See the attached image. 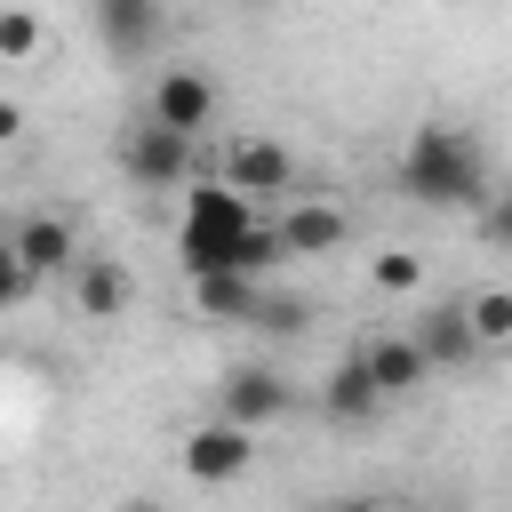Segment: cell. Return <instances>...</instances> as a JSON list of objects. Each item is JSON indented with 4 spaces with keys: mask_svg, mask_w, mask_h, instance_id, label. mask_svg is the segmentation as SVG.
Listing matches in <instances>:
<instances>
[{
    "mask_svg": "<svg viewBox=\"0 0 512 512\" xmlns=\"http://www.w3.org/2000/svg\"><path fill=\"white\" fill-rule=\"evenodd\" d=\"M392 184L416 200V208H440V216H480V200L496 192V168H488V144L456 120H416L400 160H392Z\"/></svg>",
    "mask_w": 512,
    "mask_h": 512,
    "instance_id": "obj_1",
    "label": "cell"
},
{
    "mask_svg": "<svg viewBox=\"0 0 512 512\" xmlns=\"http://www.w3.org/2000/svg\"><path fill=\"white\" fill-rule=\"evenodd\" d=\"M256 216H264V208H256L248 192H232V184H216V176H192V192H184V224H176L184 280H200V272H232V240H240Z\"/></svg>",
    "mask_w": 512,
    "mask_h": 512,
    "instance_id": "obj_2",
    "label": "cell"
},
{
    "mask_svg": "<svg viewBox=\"0 0 512 512\" xmlns=\"http://www.w3.org/2000/svg\"><path fill=\"white\" fill-rule=\"evenodd\" d=\"M120 176L136 192H184L200 176V136H176L160 120H136V128H120Z\"/></svg>",
    "mask_w": 512,
    "mask_h": 512,
    "instance_id": "obj_3",
    "label": "cell"
},
{
    "mask_svg": "<svg viewBox=\"0 0 512 512\" xmlns=\"http://www.w3.org/2000/svg\"><path fill=\"white\" fill-rule=\"evenodd\" d=\"M216 184L248 192L256 208H264V200H296V152H288L280 136H232V144L216 152Z\"/></svg>",
    "mask_w": 512,
    "mask_h": 512,
    "instance_id": "obj_4",
    "label": "cell"
},
{
    "mask_svg": "<svg viewBox=\"0 0 512 512\" xmlns=\"http://www.w3.org/2000/svg\"><path fill=\"white\" fill-rule=\"evenodd\" d=\"M176 464H184V480H200V488H232L240 472H256V432H248V424H224V416H200V424L184 432Z\"/></svg>",
    "mask_w": 512,
    "mask_h": 512,
    "instance_id": "obj_5",
    "label": "cell"
},
{
    "mask_svg": "<svg viewBox=\"0 0 512 512\" xmlns=\"http://www.w3.org/2000/svg\"><path fill=\"white\" fill-rule=\"evenodd\" d=\"M144 120H160V128H176V136H208V128H216V80H208L200 64H168V72H152V88H144Z\"/></svg>",
    "mask_w": 512,
    "mask_h": 512,
    "instance_id": "obj_6",
    "label": "cell"
},
{
    "mask_svg": "<svg viewBox=\"0 0 512 512\" xmlns=\"http://www.w3.org/2000/svg\"><path fill=\"white\" fill-rule=\"evenodd\" d=\"M272 232H280V256H336L352 240V216L320 192H296V200L272 208Z\"/></svg>",
    "mask_w": 512,
    "mask_h": 512,
    "instance_id": "obj_7",
    "label": "cell"
},
{
    "mask_svg": "<svg viewBox=\"0 0 512 512\" xmlns=\"http://www.w3.org/2000/svg\"><path fill=\"white\" fill-rule=\"evenodd\" d=\"M288 376L280 368H264V360H240V368H224V384H216V416L224 424H248V432H264L272 416H288Z\"/></svg>",
    "mask_w": 512,
    "mask_h": 512,
    "instance_id": "obj_8",
    "label": "cell"
},
{
    "mask_svg": "<svg viewBox=\"0 0 512 512\" xmlns=\"http://www.w3.org/2000/svg\"><path fill=\"white\" fill-rule=\"evenodd\" d=\"M8 248L24 256V272H32V280H64V272L80 264V224H72L64 208H32V216H16Z\"/></svg>",
    "mask_w": 512,
    "mask_h": 512,
    "instance_id": "obj_9",
    "label": "cell"
},
{
    "mask_svg": "<svg viewBox=\"0 0 512 512\" xmlns=\"http://www.w3.org/2000/svg\"><path fill=\"white\" fill-rule=\"evenodd\" d=\"M64 288H72V312L80 320H128V304H136V272L120 264V256H80L72 272H64Z\"/></svg>",
    "mask_w": 512,
    "mask_h": 512,
    "instance_id": "obj_10",
    "label": "cell"
},
{
    "mask_svg": "<svg viewBox=\"0 0 512 512\" xmlns=\"http://www.w3.org/2000/svg\"><path fill=\"white\" fill-rule=\"evenodd\" d=\"M360 368H368V384L384 392V408H392V400H416V392L432 384V360L416 352L408 328H400V336H368V344H360Z\"/></svg>",
    "mask_w": 512,
    "mask_h": 512,
    "instance_id": "obj_11",
    "label": "cell"
},
{
    "mask_svg": "<svg viewBox=\"0 0 512 512\" xmlns=\"http://www.w3.org/2000/svg\"><path fill=\"white\" fill-rule=\"evenodd\" d=\"M160 32H168L160 0H96V40H104V56H120V64H144V56L160 48Z\"/></svg>",
    "mask_w": 512,
    "mask_h": 512,
    "instance_id": "obj_12",
    "label": "cell"
},
{
    "mask_svg": "<svg viewBox=\"0 0 512 512\" xmlns=\"http://www.w3.org/2000/svg\"><path fill=\"white\" fill-rule=\"evenodd\" d=\"M456 320H464V336H472V360H504V352H512V288H504V280L456 296Z\"/></svg>",
    "mask_w": 512,
    "mask_h": 512,
    "instance_id": "obj_13",
    "label": "cell"
},
{
    "mask_svg": "<svg viewBox=\"0 0 512 512\" xmlns=\"http://www.w3.org/2000/svg\"><path fill=\"white\" fill-rule=\"evenodd\" d=\"M320 416H328V424H376V416H384V392L368 384L360 352H344V360L328 368V384H320Z\"/></svg>",
    "mask_w": 512,
    "mask_h": 512,
    "instance_id": "obj_14",
    "label": "cell"
},
{
    "mask_svg": "<svg viewBox=\"0 0 512 512\" xmlns=\"http://www.w3.org/2000/svg\"><path fill=\"white\" fill-rule=\"evenodd\" d=\"M256 304H264V280H248V272H200L192 280L200 320H256Z\"/></svg>",
    "mask_w": 512,
    "mask_h": 512,
    "instance_id": "obj_15",
    "label": "cell"
},
{
    "mask_svg": "<svg viewBox=\"0 0 512 512\" xmlns=\"http://www.w3.org/2000/svg\"><path fill=\"white\" fill-rule=\"evenodd\" d=\"M408 336H416V352H424L432 368H464V360H472V336H464L456 304H432V312H424V320H416Z\"/></svg>",
    "mask_w": 512,
    "mask_h": 512,
    "instance_id": "obj_16",
    "label": "cell"
},
{
    "mask_svg": "<svg viewBox=\"0 0 512 512\" xmlns=\"http://www.w3.org/2000/svg\"><path fill=\"white\" fill-rule=\"evenodd\" d=\"M424 272H432V264H424L416 248H384V256H368V288H376V296H416Z\"/></svg>",
    "mask_w": 512,
    "mask_h": 512,
    "instance_id": "obj_17",
    "label": "cell"
},
{
    "mask_svg": "<svg viewBox=\"0 0 512 512\" xmlns=\"http://www.w3.org/2000/svg\"><path fill=\"white\" fill-rule=\"evenodd\" d=\"M40 40H48V24H40V8H24V0H8V8H0V64H32V56H40Z\"/></svg>",
    "mask_w": 512,
    "mask_h": 512,
    "instance_id": "obj_18",
    "label": "cell"
},
{
    "mask_svg": "<svg viewBox=\"0 0 512 512\" xmlns=\"http://www.w3.org/2000/svg\"><path fill=\"white\" fill-rule=\"evenodd\" d=\"M472 224H480V240H488V248H504V256H512V184H496V192L480 200V216H472Z\"/></svg>",
    "mask_w": 512,
    "mask_h": 512,
    "instance_id": "obj_19",
    "label": "cell"
},
{
    "mask_svg": "<svg viewBox=\"0 0 512 512\" xmlns=\"http://www.w3.org/2000/svg\"><path fill=\"white\" fill-rule=\"evenodd\" d=\"M32 288H40V280L24 272V256H16V248H8V232H0V312H16Z\"/></svg>",
    "mask_w": 512,
    "mask_h": 512,
    "instance_id": "obj_20",
    "label": "cell"
},
{
    "mask_svg": "<svg viewBox=\"0 0 512 512\" xmlns=\"http://www.w3.org/2000/svg\"><path fill=\"white\" fill-rule=\"evenodd\" d=\"M248 328H272V336H288V328H304V304H296V296H264Z\"/></svg>",
    "mask_w": 512,
    "mask_h": 512,
    "instance_id": "obj_21",
    "label": "cell"
},
{
    "mask_svg": "<svg viewBox=\"0 0 512 512\" xmlns=\"http://www.w3.org/2000/svg\"><path fill=\"white\" fill-rule=\"evenodd\" d=\"M16 136H24V104H16V96H0V152H8Z\"/></svg>",
    "mask_w": 512,
    "mask_h": 512,
    "instance_id": "obj_22",
    "label": "cell"
},
{
    "mask_svg": "<svg viewBox=\"0 0 512 512\" xmlns=\"http://www.w3.org/2000/svg\"><path fill=\"white\" fill-rule=\"evenodd\" d=\"M328 512H400V504H384V496H336Z\"/></svg>",
    "mask_w": 512,
    "mask_h": 512,
    "instance_id": "obj_23",
    "label": "cell"
},
{
    "mask_svg": "<svg viewBox=\"0 0 512 512\" xmlns=\"http://www.w3.org/2000/svg\"><path fill=\"white\" fill-rule=\"evenodd\" d=\"M112 512H168V504H160V496H120Z\"/></svg>",
    "mask_w": 512,
    "mask_h": 512,
    "instance_id": "obj_24",
    "label": "cell"
}]
</instances>
